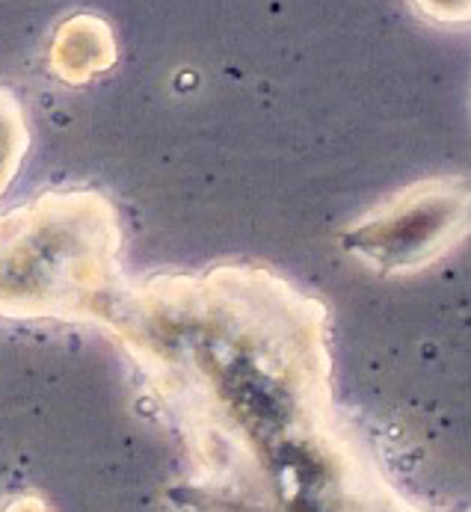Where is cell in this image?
<instances>
[{"instance_id": "1", "label": "cell", "mask_w": 471, "mask_h": 512, "mask_svg": "<svg viewBox=\"0 0 471 512\" xmlns=\"http://www.w3.org/2000/svg\"><path fill=\"white\" fill-rule=\"evenodd\" d=\"M122 222L95 190L45 193L0 214V317L104 323L119 299Z\"/></svg>"}, {"instance_id": "2", "label": "cell", "mask_w": 471, "mask_h": 512, "mask_svg": "<svg viewBox=\"0 0 471 512\" xmlns=\"http://www.w3.org/2000/svg\"><path fill=\"white\" fill-rule=\"evenodd\" d=\"M471 231V184L421 181L350 225L344 246L377 273H409L436 261Z\"/></svg>"}, {"instance_id": "3", "label": "cell", "mask_w": 471, "mask_h": 512, "mask_svg": "<svg viewBox=\"0 0 471 512\" xmlns=\"http://www.w3.org/2000/svg\"><path fill=\"white\" fill-rule=\"evenodd\" d=\"M116 63V39L104 18L72 15L54 36L51 69L60 80L80 86Z\"/></svg>"}, {"instance_id": "4", "label": "cell", "mask_w": 471, "mask_h": 512, "mask_svg": "<svg viewBox=\"0 0 471 512\" xmlns=\"http://www.w3.org/2000/svg\"><path fill=\"white\" fill-rule=\"evenodd\" d=\"M30 151V125L18 95L0 86V196L18 175L24 154Z\"/></svg>"}, {"instance_id": "5", "label": "cell", "mask_w": 471, "mask_h": 512, "mask_svg": "<svg viewBox=\"0 0 471 512\" xmlns=\"http://www.w3.org/2000/svg\"><path fill=\"white\" fill-rule=\"evenodd\" d=\"M415 9L436 24L457 27V24H471V0H412Z\"/></svg>"}]
</instances>
